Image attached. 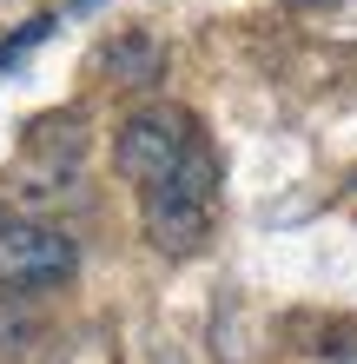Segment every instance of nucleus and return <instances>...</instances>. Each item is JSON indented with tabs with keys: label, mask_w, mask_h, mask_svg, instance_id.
I'll use <instances>...</instances> for the list:
<instances>
[{
	"label": "nucleus",
	"mask_w": 357,
	"mask_h": 364,
	"mask_svg": "<svg viewBox=\"0 0 357 364\" xmlns=\"http://www.w3.org/2000/svg\"><path fill=\"white\" fill-rule=\"evenodd\" d=\"M93 67H99V80H106V87H119V93H145V87L165 73V47H159V33L126 27V33H113L106 47L93 53Z\"/></svg>",
	"instance_id": "obj_4"
},
{
	"label": "nucleus",
	"mask_w": 357,
	"mask_h": 364,
	"mask_svg": "<svg viewBox=\"0 0 357 364\" xmlns=\"http://www.w3.org/2000/svg\"><path fill=\"white\" fill-rule=\"evenodd\" d=\"M219 219V159L212 146H185V159L159 186H145V245L165 259H192Z\"/></svg>",
	"instance_id": "obj_1"
},
{
	"label": "nucleus",
	"mask_w": 357,
	"mask_h": 364,
	"mask_svg": "<svg viewBox=\"0 0 357 364\" xmlns=\"http://www.w3.org/2000/svg\"><path fill=\"white\" fill-rule=\"evenodd\" d=\"M192 146V113L185 106H133L113 133V173L126 186H159Z\"/></svg>",
	"instance_id": "obj_2"
},
{
	"label": "nucleus",
	"mask_w": 357,
	"mask_h": 364,
	"mask_svg": "<svg viewBox=\"0 0 357 364\" xmlns=\"http://www.w3.org/2000/svg\"><path fill=\"white\" fill-rule=\"evenodd\" d=\"M47 338V318L27 291H0V358H27Z\"/></svg>",
	"instance_id": "obj_5"
},
{
	"label": "nucleus",
	"mask_w": 357,
	"mask_h": 364,
	"mask_svg": "<svg viewBox=\"0 0 357 364\" xmlns=\"http://www.w3.org/2000/svg\"><path fill=\"white\" fill-rule=\"evenodd\" d=\"M47 33H53V20H27V27H20V33L7 40V47H0V67H13V60H20V53H27V47H33V40H47Z\"/></svg>",
	"instance_id": "obj_6"
},
{
	"label": "nucleus",
	"mask_w": 357,
	"mask_h": 364,
	"mask_svg": "<svg viewBox=\"0 0 357 364\" xmlns=\"http://www.w3.org/2000/svg\"><path fill=\"white\" fill-rule=\"evenodd\" d=\"M73 272H79L73 232H60L47 219L0 225V285L7 291H53V285H73Z\"/></svg>",
	"instance_id": "obj_3"
},
{
	"label": "nucleus",
	"mask_w": 357,
	"mask_h": 364,
	"mask_svg": "<svg viewBox=\"0 0 357 364\" xmlns=\"http://www.w3.org/2000/svg\"><path fill=\"white\" fill-rule=\"evenodd\" d=\"M318 364H357V338H338V345H324Z\"/></svg>",
	"instance_id": "obj_7"
},
{
	"label": "nucleus",
	"mask_w": 357,
	"mask_h": 364,
	"mask_svg": "<svg viewBox=\"0 0 357 364\" xmlns=\"http://www.w3.org/2000/svg\"><path fill=\"white\" fill-rule=\"evenodd\" d=\"M73 7H99V0H73Z\"/></svg>",
	"instance_id": "obj_9"
},
{
	"label": "nucleus",
	"mask_w": 357,
	"mask_h": 364,
	"mask_svg": "<svg viewBox=\"0 0 357 364\" xmlns=\"http://www.w3.org/2000/svg\"><path fill=\"white\" fill-rule=\"evenodd\" d=\"M7 219H13V212H7V199H0V225H7Z\"/></svg>",
	"instance_id": "obj_8"
}]
</instances>
